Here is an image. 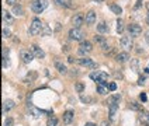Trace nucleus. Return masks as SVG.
Wrapping results in <instances>:
<instances>
[{
    "mask_svg": "<svg viewBox=\"0 0 149 126\" xmlns=\"http://www.w3.org/2000/svg\"><path fill=\"white\" fill-rule=\"evenodd\" d=\"M48 0H33L31 1V10L37 14H41L45 8L48 7Z\"/></svg>",
    "mask_w": 149,
    "mask_h": 126,
    "instance_id": "1",
    "label": "nucleus"
},
{
    "mask_svg": "<svg viewBox=\"0 0 149 126\" xmlns=\"http://www.w3.org/2000/svg\"><path fill=\"white\" fill-rule=\"evenodd\" d=\"M42 28H44V23H42L40 18H34L33 21H31L28 32L31 34V35H38V34L42 32Z\"/></svg>",
    "mask_w": 149,
    "mask_h": 126,
    "instance_id": "2",
    "label": "nucleus"
},
{
    "mask_svg": "<svg viewBox=\"0 0 149 126\" xmlns=\"http://www.w3.org/2000/svg\"><path fill=\"white\" fill-rule=\"evenodd\" d=\"M69 38L72 39V41H84L83 38H84V32H83L80 28H72L70 31H69Z\"/></svg>",
    "mask_w": 149,
    "mask_h": 126,
    "instance_id": "3",
    "label": "nucleus"
},
{
    "mask_svg": "<svg viewBox=\"0 0 149 126\" xmlns=\"http://www.w3.org/2000/svg\"><path fill=\"white\" fill-rule=\"evenodd\" d=\"M91 50H93V45H91V42L90 41H82L80 42V45H79L77 52H79L80 55H87V53H90Z\"/></svg>",
    "mask_w": 149,
    "mask_h": 126,
    "instance_id": "4",
    "label": "nucleus"
},
{
    "mask_svg": "<svg viewBox=\"0 0 149 126\" xmlns=\"http://www.w3.org/2000/svg\"><path fill=\"white\" fill-rule=\"evenodd\" d=\"M20 58H21V60L24 62L25 65H28V63L33 62L34 53L31 52V49H21L20 50Z\"/></svg>",
    "mask_w": 149,
    "mask_h": 126,
    "instance_id": "5",
    "label": "nucleus"
},
{
    "mask_svg": "<svg viewBox=\"0 0 149 126\" xmlns=\"http://www.w3.org/2000/svg\"><path fill=\"white\" fill-rule=\"evenodd\" d=\"M128 32H130V35L134 36V38H135V36H139L142 34V27L138 24H135V23H134V24H130L128 25Z\"/></svg>",
    "mask_w": 149,
    "mask_h": 126,
    "instance_id": "6",
    "label": "nucleus"
},
{
    "mask_svg": "<svg viewBox=\"0 0 149 126\" xmlns=\"http://www.w3.org/2000/svg\"><path fill=\"white\" fill-rule=\"evenodd\" d=\"M120 45H121V48H124V49H127V50L132 49L134 43H132L131 36H121V39H120Z\"/></svg>",
    "mask_w": 149,
    "mask_h": 126,
    "instance_id": "7",
    "label": "nucleus"
},
{
    "mask_svg": "<svg viewBox=\"0 0 149 126\" xmlns=\"http://www.w3.org/2000/svg\"><path fill=\"white\" fill-rule=\"evenodd\" d=\"M79 65L86 66V67H90V69H97V63H94V62H93L90 58H87V56L79 59Z\"/></svg>",
    "mask_w": 149,
    "mask_h": 126,
    "instance_id": "8",
    "label": "nucleus"
},
{
    "mask_svg": "<svg viewBox=\"0 0 149 126\" xmlns=\"http://www.w3.org/2000/svg\"><path fill=\"white\" fill-rule=\"evenodd\" d=\"M30 49H31V52L34 53V56H35V58H38V59H44V58H45V52H44V50H42L38 45H35V43H34V45H31V46H30Z\"/></svg>",
    "mask_w": 149,
    "mask_h": 126,
    "instance_id": "9",
    "label": "nucleus"
},
{
    "mask_svg": "<svg viewBox=\"0 0 149 126\" xmlns=\"http://www.w3.org/2000/svg\"><path fill=\"white\" fill-rule=\"evenodd\" d=\"M84 23V16L82 14H74L73 18H72V24H73V28H80Z\"/></svg>",
    "mask_w": 149,
    "mask_h": 126,
    "instance_id": "10",
    "label": "nucleus"
},
{
    "mask_svg": "<svg viewBox=\"0 0 149 126\" xmlns=\"http://www.w3.org/2000/svg\"><path fill=\"white\" fill-rule=\"evenodd\" d=\"M84 23H86V25H93L96 23V13H94L93 10H90V11L86 13V16H84Z\"/></svg>",
    "mask_w": 149,
    "mask_h": 126,
    "instance_id": "11",
    "label": "nucleus"
},
{
    "mask_svg": "<svg viewBox=\"0 0 149 126\" xmlns=\"http://www.w3.org/2000/svg\"><path fill=\"white\" fill-rule=\"evenodd\" d=\"M94 42H96V43H99L103 50L108 49V42H107V39H106L104 36H101V35H96V36H94Z\"/></svg>",
    "mask_w": 149,
    "mask_h": 126,
    "instance_id": "12",
    "label": "nucleus"
},
{
    "mask_svg": "<svg viewBox=\"0 0 149 126\" xmlns=\"http://www.w3.org/2000/svg\"><path fill=\"white\" fill-rule=\"evenodd\" d=\"M73 118H74V112L73 111H66L65 114H63V123L65 125H70L72 122H73Z\"/></svg>",
    "mask_w": 149,
    "mask_h": 126,
    "instance_id": "13",
    "label": "nucleus"
},
{
    "mask_svg": "<svg viewBox=\"0 0 149 126\" xmlns=\"http://www.w3.org/2000/svg\"><path fill=\"white\" fill-rule=\"evenodd\" d=\"M128 59H130L128 52H121V53H117L116 55V60L118 63H125V62H128Z\"/></svg>",
    "mask_w": 149,
    "mask_h": 126,
    "instance_id": "14",
    "label": "nucleus"
},
{
    "mask_svg": "<svg viewBox=\"0 0 149 126\" xmlns=\"http://www.w3.org/2000/svg\"><path fill=\"white\" fill-rule=\"evenodd\" d=\"M14 101L13 100H6L4 102H3V114H6V112H8V111H11V109L14 108Z\"/></svg>",
    "mask_w": 149,
    "mask_h": 126,
    "instance_id": "15",
    "label": "nucleus"
},
{
    "mask_svg": "<svg viewBox=\"0 0 149 126\" xmlns=\"http://www.w3.org/2000/svg\"><path fill=\"white\" fill-rule=\"evenodd\" d=\"M120 100H121V97L120 95H111L107 101H106V104H107V107H111V105H114V104H120Z\"/></svg>",
    "mask_w": 149,
    "mask_h": 126,
    "instance_id": "16",
    "label": "nucleus"
},
{
    "mask_svg": "<svg viewBox=\"0 0 149 126\" xmlns=\"http://www.w3.org/2000/svg\"><path fill=\"white\" fill-rule=\"evenodd\" d=\"M107 78H108V74L106 73V72H100L99 78H97V84H106V85H108V84L106 83Z\"/></svg>",
    "mask_w": 149,
    "mask_h": 126,
    "instance_id": "17",
    "label": "nucleus"
},
{
    "mask_svg": "<svg viewBox=\"0 0 149 126\" xmlns=\"http://www.w3.org/2000/svg\"><path fill=\"white\" fill-rule=\"evenodd\" d=\"M55 67H56V70H58L61 74H65L68 72V69H66V66L62 63V62H55Z\"/></svg>",
    "mask_w": 149,
    "mask_h": 126,
    "instance_id": "18",
    "label": "nucleus"
},
{
    "mask_svg": "<svg viewBox=\"0 0 149 126\" xmlns=\"http://www.w3.org/2000/svg\"><path fill=\"white\" fill-rule=\"evenodd\" d=\"M3 21L6 24H11L13 23V17H11V14L8 13L7 10H3Z\"/></svg>",
    "mask_w": 149,
    "mask_h": 126,
    "instance_id": "19",
    "label": "nucleus"
},
{
    "mask_svg": "<svg viewBox=\"0 0 149 126\" xmlns=\"http://www.w3.org/2000/svg\"><path fill=\"white\" fill-rule=\"evenodd\" d=\"M107 31H108V27H107V24H106L104 21H101V23H99V24H97V32L106 34Z\"/></svg>",
    "mask_w": 149,
    "mask_h": 126,
    "instance_id": "20",
    "label": "nucleus"
},
{
    "mask_svg": "<svg viewBox=\"0 0 149 126\" xmlns=\"http://www.w3.org/2000/svg\"><path fill=\"white\" fill-rule=\"evenodd\" d=\"M107 91H108V85H106V84H97V92L100 95H106Z\"/></svg>",
    "mask_w": 149,
    "mask_h": 126,
    "instance_id": "21",
    "label": "nucleus"
},
{
    "mask_svg": "<svg viewBox=\"0 0 149 126\" xmlns=\"http://www.w3.org/2000/svg\"><path fill=\"white\" fill-rule=\"evenodd\" d=\"M110 10H111L114 14H121V13H123V8L120 7L118 4H116V3H111V4H110Z\"/></svg>",
    "mask_w": 149,
    "mask_h": 126,
    "instance_id": "22",
    "label": "nucleus"
},
{
    "mask_svg": "<svg viewBox=\"0 0 149 126\" xmlns=\"http://www.w3.org/2000/svg\"><path fill=\"white\" fill-rule=\"evenodd\" d=\"M13 13L16 16H23L24 14V8H23V6H20V4H16V6H13Z\"/></svg>",
    "mask_w": 149,
    "mask_h": 126,
    "instance_id": "23",
    "label": "nucleus"
},
{
    "mask_svg": "<svg viewBox=\"0 0 149 126\" xmlns=\"http://www.w3.org/2000/svg\"><path fill=\"white\" fill-rule=\"evenodd\" d=\"M35 78H37V73H35V72H31V73H28V74L25 76L24 83H31V81H34Z\"/></svg>",
    "mask_w": 149,
    "mask_h": 126,
    "instance_id": "24",
    "label": "nucleus"
},
{
    "mask_svg": "<svg viewBox=\"0 0 149 126\" xmlns=\"http://www.w3.org/2000/svg\"><path fill=\"white\" fill-rule=\"evenodd\" d=\"M117 109H118V104H114V105L108 107V115H110V118H114V116H116Z\"/></svg>",
    "mask_w": 149,
    "mask_h": 126,
    "instance_id": "25",
    "label": "nucleus"
},
{
    "mask_svg": "<svg viewBox=\"0 0 149 126\" xmlns=\"http://www.w3.org/2000/svg\"><path fill=\"white\" fill-rule=\"evenodd\" d=\"M56 125H58V118L56 116L48 118V120H47V126H56Z\"/></svg>",
    "mask_w": 149,
    "mask_h": 126,
    "instance_id": "26",
    "label": "nucleus"
},
{
    "mask_svg": "<svg viewBox=\"0 0 149 126\" xmlns=\"http://www.w3.org/2000/svg\"><path fill=\"white\" fill-rule=\"evenodd\" d=\"M123 31H124V21H123L121 18H118V20H117V32L121 34Z\"/></svg>",
    "mask_w": 149,
    "mask_h": 126,
    "instance_id": "27",
    "label": "nucleus"
},
{
    "mask_svg": "<svg viewBox=\"0 0 149 126\" xmlns=\"http://www.w3.org/2000/svg\"><path fill=\"white\" fill-rule=\"evenodd\" d=\"M138 67H139V60L138 59H131V69L134 72H138Z\"/></svg>",
    "mask_w": 149,
    "mask_h": 126,
    "instance_id": "28",
    "label": "nucleus"
},
{
    "mask_svg": "<svg viewBox=\"0 0 149 126\" xmlns=\"http://www.w3.org/2000/svg\"><path fill=\"white\" fill-rule=\"evenodd\" d=\"M74 90H76V92H83L84 91V84L80 83V81L74 83Z\"/></svg>",
    "mask_w": 149,
    "mask_h": 126,
    "instance_id": "29",
    "label": "nucleus"
},
{
    "mask_svg": "<svg viewBox=\"0 0 149 126\" xmlns=\"http://www.w3.org/2000/svg\"><path fill=\"white\" fill-rule=\"evenodd\" d=\"M52 32V30L49 28V25H47L45 23H44V28H42V32L41 35H49V34Z\"/></svg>",
    "mask_w": 149,
    "mask_h": 126,
    "instance_id": "30",
    "label": "nucleus"
},
{
    "mask_svg": "<svg viewBox=\"0 0 149 126\" xmlns=\"http://www.w3.org/2000/svg\"><path fill=\"white\" fill-rule=\"evenodd\" d=\"M1 34H3V38H10L11 36V32H10V30L8 28H3V31H1Z\"/></svg>",
    "mask_w": 149,
    "mask_h": 126,
    "instance_id": "31",
    "label": "nucleus"
},
{
    "mask_svg": "<svg viewBox=\"0 0 149 126\" xmlns=\"http://www.w3.org/2000/svg\"><path fill=\"white\" fill-rule=\"evenodd\" d=\"M130 107H131V109H134V111H139V109H141V105H139L138 102H135V101L131 102V105H130Z\"/></svg>",
    "mask_w": 149,
    "mask_h": 126,
    "instance_id": "32",
    "label": "nucleus"
},
{
    "mask_svg": "<svg viewBox=\"0 0 149 126\" xmlns=\"http://www.w3.org/2000/svg\"><path fill=\"white\" fill-rule=\"evenodd\" d=\"M4 126H14V119L13 118H7L4 120Z\"/></svg>",
    "mask_w": 149,
    "mask_h": 126,
    "instance_id": "33",
    "label": "nucleus"
},
{
    "mask_svg": "<svg viewBox=\"0 0 149 126\" xmlns=\"http://www.w3.org/2000/svg\"><path fill=\"white\" fill-rule=\"evenodd\" d=\"M58 6H61V7H68V4H66V1L65 0H54Z\"/></svg>",
    "mask_w": 149,
    "mask_h": 126,
    "instance_id": "34",
    "label": "nucleus"
},
{
    "mask_svg": "<svg viewBox=\"0 0 149 126\" xmlns=\"http://www.w3.org/2000/svg\"><path fill=\"white\" fill-rule=\"evenodd\" d=\"M99 74H100V72H93V73H90V78L91 80H94V81H97Z\"/></svg>",
    "mask_w": 149,
    "mask_h": 126,
    "instance_id": "35",
    "label": "nucleus"
},
{
    "mask_svg": "<svg viewBox=\"0 0 149 126\" xmlns=\"http://www.w3.org/2000/svg\"><path fill=\"white\" fill-rule=\"evenodd\" d=\"M1 52H3V59H8V48H6V46H3V49H1Z\"/></svg>",
    "mask_w": 149,
    "mask_h": 126,
    "instance_id": "36",
    "label": "nucleus"
},
{
    "mask_svg": "<svg viewBox=\"0 0 149 126\" xmlns=\"http://www.w3.org/2000/svg\"><path fill=\"white\" fill-rule=\"evenodd\" d=\"M145 83H146V77H145V76H139V78H138V84H139V85H143Z\"/></svg>",
    "mask_w": 149,
    "mask_h": 126,
    "instance_id": "37",
    "label": "nucleus"
},
{
    "mask_svg": "<svg viewBox=\"0 0 149 126\" xmlns=\"http://www.w3.org/2000/svg\"><path fill=\"white\" fill-rule=\"evenodd\" d=\"M108 90H110V91H116L117 90V84L116 83H110L108 84Z\"/></svg>",
    "mask_w": 149,
    "mask_h": 126,
    "instance_id": "38",
    "label": "nucleus"
},
{
    "mask_svg": "<svg viewBox=\"0 0 149 126\" xmlns=\"http://www.w3.org/2000/svg\"><path fill=\"white\" fill-rule=\"evenodd\" d=\"M10 66V62H8V59H3V67L6 69V67Z\"/></svg>",
    "mask_w": 149,
    "mask_h": 126,
    "instance_id": "39",
    "label": "nucleus"
},
{
    "mask_svg": "<svg viewBox=\"0 0 149 126\" xmlns=\"http://www.w3.org/2000/svg\"><path fill=\"white\" fill-rule=\"evenodd\" d=\"M142 122H149V112H145V115H143V119H142Z\"/></svg>",
    "mask_w": 149,
    "mask_h": 126,
    "instance_id": "40",
    "label": "nucleus"
},
{
    "mask_svg": "<svg viewBox=\"0 0 149 126\" xmlns=\"http://www.w3.org/2000/svg\"><path fill=\"white\" fill-rule=\"evenodd\" d=\"M80 98H82V101H83V102H90V101H91V98H90V97H83V95H82Z\"/></svg>",
    "mask_w": 149,
    "mask_h": 126,
    "instance_id": "41",
    "label": "nucleus"
},
{
    "mask_svg": "<svg viewBox=\"0 0 149 126\" xmlns=\"http://www.w3.org/2000/svg\"><path fill=\"white\" fill-rule=\"evenodd\" d=\"M139 98H141V101H143V102H146V94H145V92H142L141 95H139Z\"/></svg>",
    "mask_w": 149,
    "mask_h": 126,
    "instance_id": "42",
    "label": "nucleus"
},
{
    "mask_svg": "<svg viewBox=\"0 0 149 126\" xmlns=\"http://www.w3.org/2000/svg\"><path fill=\"white\" fill-rule=\"evenodd\" d=\"M6 3H7V4H10V6H16V0H6Z\"/></svg>",
    "mask_w": 149,
    "mask_h": 126,
    "instance_id": "43",
    "label": "nucleus"
},
{
    "mask_svg": "<svg viewBox=\"0 0 149 126\" xmlns=\"http://www.w3.org/2000/svg\"><path fill=\"white\" fill-rule=\"evenodd\" d=\"M84 126H96V125H94L93 122H87V123H86V125H84Z\"/></svg>",
    "mask_w": 149,
    "mask_h": 126,
    "instance_id": "44",
    "label": "nucleus"
},
{
    "mask_svg": "<svg viewBox=\"0 0 149 126\" xmlns=\"http://www.w3.org/2000/svg\"><path fill=\"white\" fill-rule=\"evenodd\" d=\"M68 62L69 63H73V58H68Z\"/></svg>",
    "mask_w": 149,
    "mask_h": 126,
    "instance_id": "45",
    "label": "nucleus"
},
{
    "mask_svg": "<svg viewBox=\"0 0 149 126\" xmlns=\"http://www.w3.org/2000/svg\"><path fill=\"white\" fill-rule=\"evenodd\" d=\"M142 125H143V126H149V122H142Z\"/></svg>",
    "mask_w": 149,
    "mask_h": 126,
    "instance_id": "46",
    "label": "nucleus"
},
{
    "mask_svg": "<svg viewBox=\"0 0 149 126\" xmlns=\"http://www.w3.org/2000/svg\"><path fill=\"white\" fill-rule=\"evenodd\" d=\"M146 42H148V43H149V32L146 34Z\"/></svg>",
    "mask_w": 149,
    "mask_h": 126,
    "instance_id": "47",
    "label": "nucleus"
},
{
    "mask_svg": "<svg viewBox=\"0 0 149 126\" xmlns=\"http://www.w3.org/2000/svg\"><path fill=\"white\" fill-rule=\"evenodd\" d=\"M146 23H148V25H149V13H148V16H146Z\"/></svg>",
    "mask_w": 149,
    "mask_h": 126,
    "instance_id": "48",
    "label": "nucleus"
},
{
    "mask_svg": "<svg viewBox=\"0 0 149 126\" xmlns=\"http://www.w3.org/2000/svg\"><path fill=\"white\" fill-rule=\"evenodd\" d=\"M145 73H148V74H149V67H146V69H145Z\"/></svg>",
    "mask_w": 149,
    "mask_h": 126,
    "instance_id": "49",
    "label": "nucleus"
},
{
    "mask_svg": "<svg viewBox=\"0 0 149 126\" xmlns=\"http://www.w3.org/2000/svg\"><path fill=\"white\" fill-rule=\"evenodd\" d=\"M94 1H104V0H94Z\"/></svg>",
    "mask_w": 149,
    "mask_h": 126,
    "instance_id": "50",
    "label": "nucleus"
}]
</instances>
